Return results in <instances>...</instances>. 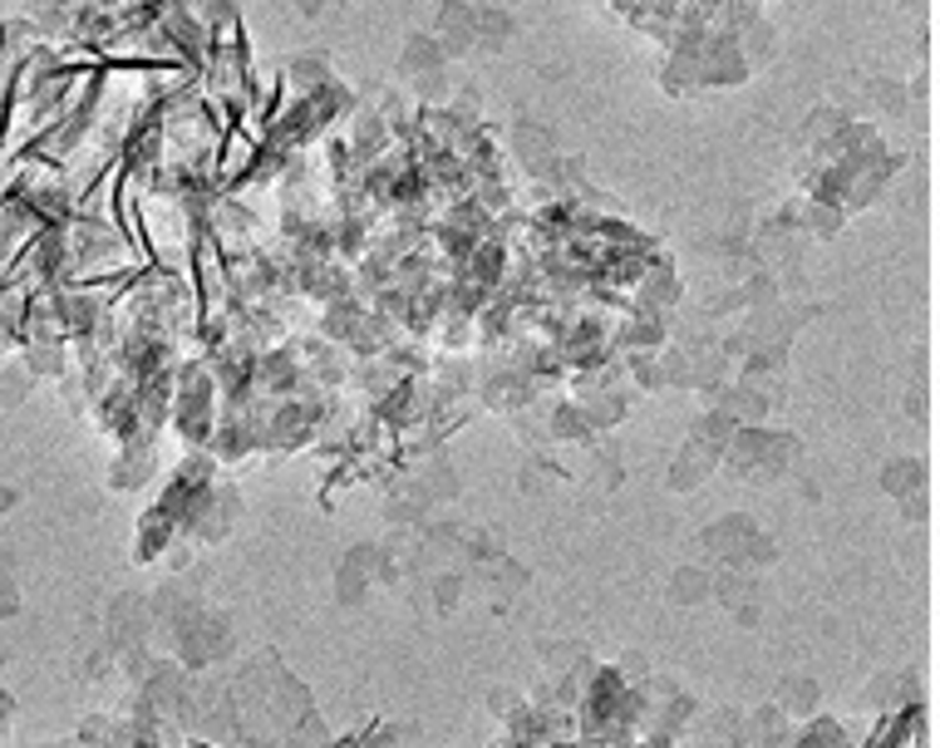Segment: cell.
<instances>
[{
    "label": "cell",
    "instance_id": "1",
    "mask_svg": "<svg viewBox=\"0 0 940 748\" xmlns=\"http://www.w3.org/2000/svg\"><path fill=\"white\" fill-rule=\"evenodd\" d=\"M10 502H15V492H10V488H0V508H10Z\"/></svg>",
    "mask_w": 940,
    "mask_h": 748
}]
</instances>
